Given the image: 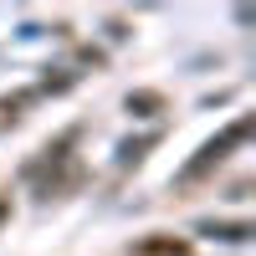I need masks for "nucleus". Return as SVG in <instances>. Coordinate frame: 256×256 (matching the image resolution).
<instances>
[{
  "instance_id": "obj_1",
  "label": "nucleus",
  "mask_w": 256,
  "mask_h": 256,
  "mask_svg": "<svg viewBox=\"0 0 256 256\" xmlns=\"http://www.w3.org/2000/svg\"><path fill=\"white\" fill-rule=\"evenodd\" d=\"M246 134H251V118H241L236 128H226V134H220L216 144H205V148H200V159H195V164L184 169V180H195V174H205L210 164H220V159H226V148H230V144H241Z\"/></svg>"
}]
</instances>
